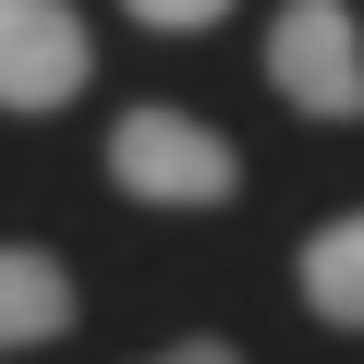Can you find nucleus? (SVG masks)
I'll return each mask as SVG.
<instances>
[{
	"mask_svg": "<svg viewBox=\"0 0 364 364\" xmlns=\"http://www.w3.org/2000/svg\"><path fill=\"white\" fill-rule=\"evenodd\" d=\"M109 182H122L134 207H219L231 182H243V158L195 109H122L109 122Z\"/></svg>",
	"mask_w": 364,
	"mask_h": 364,
	"instance_id": "1",
	"label": "nucleus"
},
{
	"mask_svg": "<svg viewBox=\"0 0 364 364\" xmlns=\"http://www.w3.org/2000/svg\"><path fill=\"white\" fill-rule=\"evenodd\" d=\"M267 85L304 109V122H352L364 109V25L340 0H291L267 25Z\"/></svg>",
	"mask_w": 364,
	"mask_h": 364,
	"instance_id": "2",
	"label": "nucleus"
},
{
	"mask_svg": "<svg viewBox=\"0 0 364 364\" xmlns=\"http://www.w3.org/2000/svg\"><path fill=\"white\" fill-rule=\"evenodd\" d=\"M85 73H97V49L61 0H0V109H61Z\"/></svg>",
	"mask_w": 364,
	"mask_h": 364,
	"instance_id": "3",
	"label": "nucleus"
},
{
	"mask_svg": "<svg viewBox=\"0 0 364 364\" xmlns=\"http://www.w3.org/2000/svg\"><path fill=\"white\" fill-rule=\"evenodd\" d=\"M61 328H73V279H61V255H37V243H0V352L61 340Z\"/></svg>",
	"mask_w": 364,
	"mask_h": 364,
	"instance_id": "4",
	"label": "nucleus"
},
{
	"mask_svg": "<svg viewBox=\"0 0 364 364\" xmlns=\"http://www.w3.org/2000/svg\"><path fill=\"white\" fill-rule=\"evenodd\" d=\"M304 304H316L328 328H364V207L304 243Z\"/></svg>",
	"mask_w": 364,
	"mask_h": 364,
	"instance_id": "5",
	"label": "nucleus"
},
{
	"mask_svg": "<svg viewBox=\"0 0 364 364\" xmlns=\"http://www.w3.org/2000/svg\"><path fill=\"white\" fill-rule=\"evenodd\" d=\"M122 13H134V25H158V37H195V25H219V13H231V0H122Z\"/></svg>",
	"mask_w": 364,
	"mask_h": 364,
	"instance_id": "6",
	"label": "nucleus"
},
{
	"mask_svg": "<svg viewBox=\"0 0 364 364\" xmlns=\"http://www.w3.org/2000/svg\"><path fill=\"white\" fill-rule=\"evenodd\" d=\"M158 364H243L231 340H182V352H158Z\"/></svg>",
	"mask_w": 364,
	"mask_h": 364,
	"instance_id": "7",
	"label": "nucleus"
}]
</instances>
